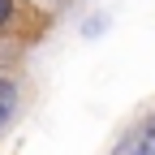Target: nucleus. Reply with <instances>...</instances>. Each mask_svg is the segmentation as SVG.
Returning a JSON list of instances; mask_svg holds the SVG:
<instances>
[{
  "instance_id": "obj_2",
  "label": "nucleus",
  "mask_w": 155,
  "mask_h": 155,
  "mask_svg": "<svg viewBox=\"0 0 155 155\" xmlns=\"http://www.w3.org/2000/svg\"><path fill=\"white\" fill-rule=\"evenodd\" d=\"M13 104H17V86L13 82H0V125L13 116Z\"/></svg>"
},
{
  "instance_id": "obj_3",
  "label": "nucleus",
  "mask_w": 155,
  "mask_h": 155,
  "mask_svg": "<svg viewBox=\"0 0 155 155\" xmlns=\"http://www.w3.org/2000/svg\"><path fill=\"white\" fill-rule=\"evenodd\" d=\"M9 22V0H0V26Z\"/></svg>"
},
{
  "instance_id": "obj_1",
  "label": "nucleus",
  "mask_w": 155,
  "mask_h": 155,
  "mask_svg": "<svg viewBox=\"0 0 155 155\" xmlns=\"http://www.w3.org/2000/svg\"><path fill=\"white\" fill-rule=\"evenodd\" d=\"M112 155H155V116H151V121H142Z\"/></svg>"
}]
</instances>
